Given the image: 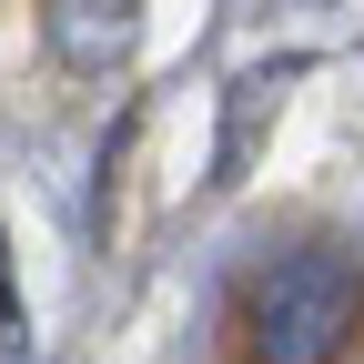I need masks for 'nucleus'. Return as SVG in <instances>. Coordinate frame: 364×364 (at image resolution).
Instances as JSON below:
<instances>
[{
  "label": "nucleus",
  "instance_id": "1",
  "mask_svg": "<svg viewBox=\"0 0 364 364\" xmlns=\"http://www.w3.org/2000/svg\"><path fill=\"white\" fill-rule=\"evenodd\" d=\"M243 344L253 364H334L354 344V273L344 253H273L243 284Z\"/></svg>",
  "mask_w": 364,
  "mask_h": 364
},
{
  "label": "nucleus",
  "instance_id": "2",
  "mask_svg": "<svg viewBox=\"0 0 364 364\" xmlns=\"http://www.w3.org/2000/svg\"><path fill=\"white\" fill-rule=\"evenodd\" d=\"M41 41H51L61 71L112 81L132 61V41H142V0H51V11H41Z\"/></svg>",
  "mask_w": 364,
  "mask_h": 364
},
{
  "label": "nucleus",
  "instance_id": "3",
  "mask_svg": "<svg viewBox=\"0 0 364 364\" xmlns=\"http://www.w3.org/2000/svg\"><path fill=\"white\" fill-rule=\"evenodd\" d=\"M284 102V71H243L233 81V122H223V182H243L253 142H263V112Z\"/></svg>",
  "mask_w": 364,
  "mask_h": 364
},
{
  "label": "nucleus",
  "instance_id": "4",
  "mask_svg": "<svg viewBox=\"0 0 364 364\" xmlns=\"http://www.w3.org/2000/svg\"><path fill=\"white\" fill-rule=\"evenodd\" d=\"M31 324H21V294H11V233H0V344H21Z\"/></svg>",
  "mask_w": 364,
  "mask_h": 364
}]
</instances>
